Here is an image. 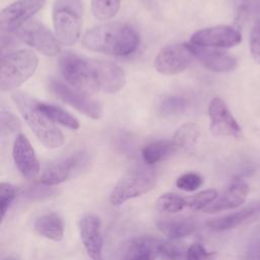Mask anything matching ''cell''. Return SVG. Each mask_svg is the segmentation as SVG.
Returning a JSON list of instances; mask_svg holds the SVG:
<instances>
[{
  "label": "cell",
  "instance_id": "d4e9b609",
  "mask_svg": "<svg viewBox=\"0 0 260 260\" xmlns=\"http://www.w3.org/2000/svg\"><path fill=\"white\" fill-rule=\"evenodd\" d=\"M185 207H187L186 198L173 192L161 194L155 201V208L164 213H178Z\"/></svg>",
  "mask_w": 260,
  "mask_h": 260
},
{
  "label": "cell",
  "instance_id": "d6a6232c",
  "mask_svg": "<svg viewBox=\"0 0 260 260\" xmlns=\"http://www.w3.org/2000/svg\"><path fill=\"white\" fill-rule=\"evenodd\" d=\"M20 129L19 119L12 113L2 110L0 112V131L3 136L10 135Z\"/></svg>",
  "mask_w": 260,
  "mask_h": 260
},
{
  "label": "cell",
  "instance_id": "277c9868",
  "mask_svg": "<svg viewBox=\"0 0 260 260\" xmlns=\"http://www.w3.org/2000/svg\"><path fill=\"white\" fill-rule=\"evenodd\" d=\"M39 65V58L30 50H18L2 55L0 64V89L12 90L29 77H31Z\"/></svg>",
  "mask_w": 260,
  "mask_h": 260
},
{
  "label": "cell",
  "instance_id": "9c48e42d",
  "mask_svg": "<svg viewBox=\"0 0 260 260\" xmlns=\"http://www.w3.org/2000/svg\"><path fill=\"white\" fill-rule=\"evenodd\" d=\"M46 0H16L0 12V28L2 34H13L19 30L41 10Z\"/></svg>",
  "mask_w": 260,
  "mask_h": 260
},
{
  "label": "cell",
  "instance_id": "30bf717a",
  "mask_svg": "<svg viewBox=\"0 0 260 260\" xmlns=\"http://www.w3.org/2000/svg\"><path fill=\"white\" fill-rule=\"evenodd\" d=\"M190 44H175L162 48L154 60L155 69L165 75L178 74L194 60Z\"/></svg>",
  "mask_w": 260,
  "mask_h": 260
},
{
  "label": "cell",
  "instance_id": "52a82bcc",
  "mask_svg": "<svg viewBox=\"0 0 260 260\" xmlns=\"http://www.w3.org/2000/svg\"><path fill=\"white\" fill-rule=\"evenodd\" d=\"M51 92L60 101L74 108L86 117L98 120L103 116L102 105L86 92L72 87L59 79H51L49 82Z\"/></svg>",
  "mask_w": 260,
  "mask_h": 260
},
{
  "label": "cell",
  "instance_id": "7a4b0ae2",
  "mask_svg": "<svg viewBox=\"0 0 260 260\" xmlns=\"http://www.w3.org/2000/svg\"><path fill=\"white\" fill-rule=\"evenodd\" d=\"M139 42V35L133 26L118 21L96 25L88 29L82 39L86 49L118 57L134 53Z\"/></svg>",
  "mask_w": 260,
  "mask_h": 260
},
{
  "label": "cell",
  "instance_id": "3957f363",
  "mask_svg": "<svg viewBox=\"0 0 260 260\" xmlns=\"http://www.w3.org/2000/svg\"><path fill=\"white\" fill-rule=\"evenodd\" d=\"M12 100L26 124L46 147L58 148L63 145L64 136L61 130L38 108V101L21 91L14 92Z\"/></svg>",
  "mask_w": 260,
  "mask_h": 260
},
{
  "label": "cell",
  "instance_id": "4316f807",
  "mask_svg": "<svg viewBox=\"0 0 260 260\" xmlns=\"http://www.w3.org/2000/svg\"><path fill=\"white\" fill-rule=\"evenodd\" d=\"M187 108V101L181 95H168L159 104V112L164 117H177Z\"/></svg>",
  "mask_w": 260,
  "mask_h": 260
},
{
  "label": "cell",
  "instance_id": "603a6c76",
  "mask_svg": "<svg viewBox=\"0 0 260 260\" xmlns=\"http://www.w3.org/2000/svg\"><path fill=\"white\" fill-rule=\"evenodd\" d=\"M174 150L171 140H157L146 144L141 150V156L147 166H152L170 155Z\"/></svg>",
  "mask_w": 260,
  "mask_h": 260
},
{
  "label": "cell",
  "instance_id": "836d02e7",
  "mask_svg": "<svg viewBox=\"0 0 260 260\" xmlns=\"http://www.w3.org/2000/svg\"><path fill=\"white\" fill-rule=\"evenodd\" d=\"M214 253L208 252L201 244L194 243L188 247L186 260H215Z\"/></svg>",
  "mask_w": 260,
  "mask_h": 260
},
{
  "label": "cell",
  "instance_id": "44dd1931",
  "mask_svg": "<svg viewBox=\"0 0 260 260\" xmlns=\"http://www.w3.org/2000/svg\"><path fill=\"white\" fill-rule=\"evenodd\" d=\"M157 229L170 240H180L192 235L196 224L187 217H165L156 221Z\"/></svg>",
  "mask_w": 260,
  "mask_h": 260
},
{
  "label": "cell",
  "instance_id": "4dcf8cb0",
  "mask_svg": "<svg viewBox=\"0 0 260 260\" xmlns=\"http://www.w3.org/2000/svg\"><path fill=\"white\" fill-rule=\"evenodd\" d=\"M59 193L58 189L54 186L47 185H36L27 188L24 191V196L30 201H40L47 198H51L56 196Z\"/></svg>",
  "mask_w": 260,
  "mask_h": 260
},
{
  "label": "cell",
  "instance_id": "ba28073f",
  "mask_svg": "<svg viewBox=\"0 0 260 260\" xmlns=\"http://www.w3.org/2000/svg\"><path fill=\"white\" fill-rule=\"evenodd\" d=\"M15 34L17 39L46 56H56L61 51L60 43L56 36L46 25L36 19L26 22Z\"/></svg>",
  "mask_w": 260,
  "mask_h": 260
},
{
  "label": "cell",
  "instance_id": "cb8c5ba5",
  "mask_svg": "<svg viewBox=\"0 0 260 260\" xmlns=\"http://www.w3.org/2000/svg\"><path fill=\"white\" fill-rule=\"evenodd\" d=\"M38 108L52 121L58 124H61L69 129L76 130L79 128V122L67 111L46 103L38 102Z\"/></svg>",
  "mask_w": 260,
  "mask_h": 260
},
{
  "label": "cell",
  "instance_id": "5bb4252c",
  "mask_svg": "<svg viewBox=\"0 0 260 260\" xmlns=\"http://www.w3.org/2000/svg\"><path fill=\"white\" fill-rule=\"evenodd\" d=\"M78 231L86 254L91 260H104L102 222L99 216L86 214L79 219Z\"/></svg>",
  "mask_w": 260,
  "mask_h": 260
},
{
  "label": "cell",
  "instance_id": "e0dca14e",
  "mask_svg": "<svg viewBox=\"0 0 260 260\" xmlns=\"http://www.w3.org/2000/svg\"><path fill=\"white\" fill-rule=\"evenodd\" d=\"M248 192V185L242 180H236L218 198H216L214 202H212L202 211L205 213H217L220 211L238 208L246 201Z\"/></svg>",
  "mask_w": 260,
  "mask_h": 260
},
{
  "label": "cell",
  "instance_id": "ac0fdd59",
  "mask_svg": "<svg viewBox=\"0 0 260 260\" xmlns=\"http://www.w3.org/2000/svg\"><path fill=\"white\" fill-rule=\"evenodd\" d=\"M162 241L152 237H136L127 244L120 260H155Z\"/></svg>",
  "mask_w": 260,
  "mask_h": 260
},
{
  "label": "cell",
  "instance_id": "d590c367",
  "mask_svg": "<svg viewBox=\"0 0 260 260\" xmlns=\"http://www.w3.org/2000/svg\"><path fill=\"white\" fill-rule=\"evenodd\" d=\"M240 17L260 15V0H243L239 6Z\"/></svg>",
  "mask_w": 260,
  "mask_h": 260
},
{
  "label": "cell",
  "instance_id": "6da1fadb",
  "mask_svg": "<svg viewBox=\"0 0 260 260\" xmlns=\"http://www.w3.org/2000/svg\"><path fill=\"white\" fill-rule=\"evenodd\" d=\"M59 69L67 83L84 92L115 93L126 82L124 70L116 63L86 58L70 51L60 56Z\"/></svg>",
  "mask_w": 260,
  "mask_h": 260
},
{
  "label": "cell",
  "instance_id": "7c38bea8",
  "mask_svg": "<svg viewBox=\"0 0 260 260\" xmlns=\"http://www.w3.org/2000/svg\"><path fill=\"white\" fill-rule=\"evenodd\" d=\"M242 41L241 32L231 25H216L206 27L194 32L190 44L208 48H232Z\"/></svg>",
  "mask_w": 260,
  "mask_h": 260
},
{
  "label": "cell",
  "instance_id": "83f0119b",
  "mask_svg": "<svg viewBox=\"0 0 260 260\" xmlns=\"http://www.w3.org/2000/svg\"><path fill=\"white\" fill-rule=\"evenodd\" d=\"M218 193L215 189H205L186 198L187 207L191 210H203L216 200Z\"/></svg>",
  "mask_w": 260,
  "mask_h": 260
},
{
  "label": "cell",
  "instance_id": "e575fe53",
  "mask_svg": "<svg viewBox=\"0 0 260 260\" xmlns=\"http://www.w3.org/2000/svg\"><path fill=\"white\" fill-rule=\"evenodd\" d=\"M250 50L254 60L260 64V18L255 21L250 32Z\"/></svg>",
  "mask_w": 260,
  "mask_h": 260
},
{
  "label": "cell",
  "instance_id": "484cf974",
  "mask_svg": "<svg viewBox=\"0 0 260 260\" xmlns=\"http://www.w3.org/2000/svg\"><path fill=\"white\" fill-rule=\"evenodd\" d=\"M120 5L121 0H91V12L99 20H109L117 14Z\"/></svg>",
  "mask_w": 260,
  "mask_h": 260
},
{
  "label": "cell",
  "instance_id": "1f68e13d",
  "mask_svg": "<svg viewBox=\"0 0 260 260\" xmlns=\"http://www.w3.org/2000/svg\"><path fill=\"white\" fill-rule=\"evenodd\" d=\"M203 184V178L193 172H189L180 176L176 181V186L186 192H193Z\"/></svg>",
  "mask_w": 260,
  "mask_h": 260
},
{
  "label": "cell",
  "instance_id": "5b68a950",
  "mask_svg": "<svg viewBox=\"0 0 260 260\" xmlns=\"http://www.w3.org/2000/svg\"><path fill=\"white\" fill-rule=\"evenodd\" d=\"M52 18L59 43L65 46L74 45L80 37L82 26L81 0H56Z\"/></svg>",
  "mask_w": 260,
  "mask_h": 260
},
{
  "label": "cell",
  "instance_id": "9a60e30c",
  "mask_svg": "<svg viewBox=\"0 0 260 260\" xmlns=\"http://www.w3.org/2000/svg\"><path fill=\"white\" fill-rule=\"evenodd\" d=\"M12 156L18 172L26 179H32L40 173V162L27 137L18 134L14 140Z\"/></svg>",
  "mask_w": 260,
  "mask_h": 260
},
{
  "label": "cell",
  "instance_id": "8992f818",
  "mask_svg": "<svg viewBox=\"0 0 260 260\" xmlns=\"http://www.w3.org/2000/svg\"><path fill=\"white\" fill-rule=\"evenodd\" d=\"M157 182L154 170L147 167H138L128 171L115 185L110 193L112 205L119 206L130 199L142 196L151 191Z\"/></svg>",
  "mask_w": 260,
  "mask_h": 260
},
{
  "label": "cell",
  "instance_id": "7402d4cb",
  "mask_svg": "<svg viewBox=\"0 0 260 260\" xmlns=\"http://www.w3.org/2000/svg\"><path fill=\"white\" fill-rule=\"evenodd\" d=\"M200 137L199 127L192 122L183 124L174 134L172 143L175 150H187L195 146Z\"/></svg>",
  "mask_w": 260,
  "mask_h": 260
},
{
  "label": "cell",
  "instance_id": "d6986e66",
  "mask_svg": "<svg viewBox=\"0 0 260 260\" xmlns=\"http://www.w3.org/2000/svg\"><path fill=\"white\" fill-rule=\"evenodd\" d=\"M260 214V201L254 202L241 210L226 214L217 218H212L206 222V225L213 231H228L235 229L247 220Z\"/></svg>",
  "mask_w": 260,
  "mask_h": 260
},
{
  "label": "cell",
  "instance_id": "ffe728a7",
  "mask_svg": "<svg viewBox=\"0 0 260 260\" xmlns=\"http://www.w3.org/2000/svg\"><path fill=\"white\" fill-rule=\"evenodd\" d=\"M38 235L54 242H60L64 237V222L56 212H48L39 216L34 223Z\"/></svg>",
  "mask_w": 260,
  "mask_h": 260
},
{
  "label": "cell",
  "instance_id": "4fadbf2b",
  "mask_svg": "<svg viewBox=\"0 0 260 260\" xmlns=\"http://www.w3.org/2000/svg\"><path fill=\"white\" fill-rule=\"evenodd\" d=\"M209 128L213 135L218 137L239 138L242 134L239 123L236 121L225 103L219 98H213L208 105Z\"/></svg>",
  "mask_w": 260,
  "mask_h": 260
},
{
  "label": "cell",
  "instance_id": "8d00e7d4",
  "mask_svg": "<svg viewBox=\"0 0 260 260\" xmlns=\"http://www.w3.org/2000/svg\"><path fill=\"white\" fill-rule=\"evenodd\" d=\"M2 260H19V259H17V258H15V257H13V256H7V257H5V258H3Z\"/></svg>",
  "mask_w": 260,
  "mask_h": 260
},
{
  "label": "cell",
  "instance_id": "f546056e",
  "mask_svg": "<svg viewBox=\"0 0 260 260\" xmlns=\"http://www.w3.org/2000/svg\"><path fill=\"white\" fill-rule=\"evenodd\" d=\"M18 188L10 183L2 182L0 184V213L1 219L4 218L10 205L18 195Z\"/></svg>",
  "mask_w": 260,
  "mask_h": 260
},
{
  "label": "cell",
  "instance_id": "2e32d148",
  "mask_svg": "<svg viewBox=\"0 0 260 260\" xmlns=\"http://www.w3.org/2000/svg\"><path fill=\"white\" fill-rule=\"evenodd\" d=\"M195 59H197L205 68L213 72H229L236 68L237 59L222 51L214 48L200 47L190 44Z\"/></svg>",
  "mask_w": 260,
  "mask_h": 260
},
{
  "label": "cell",
  "instance_id": "8fae6325",
  "mask_svg": "<svg viewBox=\"0 0 260 260\" xmlns=\"http://www.w3.org/2000/svg\"><path fill=\"white\" fill-rule=\"evenodd\" d=\"M88 158L84 151L75 152L47 168L40 178V183L47 186L59 185L80 173L87 166Z\"/></svg>",
  "mask_w": 260,
  "mask_h": 260
},
{
  "label": "cell",
  "instance_id": "f1b7e54d",
  "mask_svg": "<svg viewBox=\"0 0 260 260\" xmlns=\"http://www.w3.org/2000/svg\"><path fill=\"white\" fill-rule=\"evenodd\" d=\"M176 241L177 240L167 242L162 241L159 248V254L162 255L167 260H186L188 248L185 247L184 244Z\"/></svg>",
  "mask_w": 260,
  "mask_h": 260
}]
</instances>
